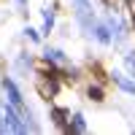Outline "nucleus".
Segmentation results:
<instances>
[{"mask_svg":"<svg viewBox=\"0 0 135 135\" xmlns=\"http://www.w3.org/2000/svg\"><path fill=\"white\" fill-rule=\"evenodd\" d=\"M68 116H70V114H68L65 108H54V111H51V119H54V124H57L62 132H70V122H68Z\"/></svg>","mask_w":135,"mask_h":135,"instance_id":"obj_3","label":"nucleus"},{"mask_svg":"<svg viewBox=\"0 0 135 135\" xmlns=\"http://www.w3.org/2000/svg\"><path fill=\"white\" fill-rule=\"evenodd\" d=\"M57 89H60V84H57V78H51V76H43L41 81H38V92L46 97V100H51L54 95H57Z\"/></svg>","mask_w":135,"mask_h":135,"instance_id":"obj_2","label":"nucleus"},{"mask_svg":"<svg viewBox=\"0 0 135 135\" xmlns=\"http://www.w3.org/2000/svg\"><path fill=\"white\" fill-rule=\"evenodd\" d=\"M86 95H89V100H95V103H103V89L100 86H89Z\"/></svg>","mask_w":135,"mask_h":135,"instance_id":"obj_5","label":"nucleus"},{"mask_svg":"<svg viewBox=\"0 0 135 135\" xmlns=\"http://www.w3.org/2000/svg\"><path fill=\"white\" fill-rule=\"evenodd\" d=\"M6 89H8V95H11V105H16V108H19V105H22V97H19V92H16V86L11 84L8 78H6Z\"/></svg>","mask_w":135,"mask_h":135,"instance_id":"obj_4","label":"nucleus"},{"mask_svg":"<svg viewBox=\"0 0 135 135\" xmlns=\"http://www.w3.org/2000/svg\"><path fill=\"white\" fill-rule=\"evenodd\" d=\"M0 130H3V132H25L27 124L14 114L11 105H3V108H0Z\"/></svg>","mask_w":135,"mask_h":135,"instance_id":"obj_1","label":"nucleus"},{"mask_svg":"<svg viewBox=\"0 0 135 135\" xmlns=\"http://www.w3.org/2000/svg\"><path fill=\"white\" fill-rule=\"evenodd\" d=\"M132 25H135V3H132Z\"/></svg>","mask_w":135,"mask_h":135,"instance_id":"obj_6","label":"nucleus"}]
</instances>
